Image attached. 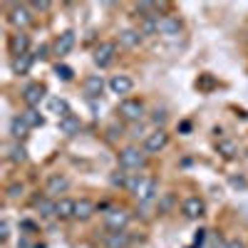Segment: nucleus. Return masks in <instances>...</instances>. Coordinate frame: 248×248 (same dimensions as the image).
<instances>
[{
  "label": "nucleus",
  "instance_id": "1",
  "mask_svg": "<svg viewBox=\"0 0 248 248\" xmlns=\"http://www.w3.org/2000/svg\"><path fill=\"white\" fill-rule=\"evenodd\" d=\"M117 159H119V167L124 171H139L147 167V152L139 147H124Z\"/></svg>",
  "mask_w": 248,
  "mask_h": 248
},
{
  "label": "nucleus",
  "instance_id": "2",
  "mask_svg": "<svg viewBox=\"0 0 248 248\" xmlns=\"http://www.w3.org/2000/svg\"><path fill=\"white\" fill-rule=\"evenodd\" d=\"M8 23L15 28V30H25L30 23H32V8L25 5V3H15L8 8Z\"/></svg>",
  "mask_w": 248,
  "mask_h": 248
},
{
  "label": "nucleus",
  "instance_id": "3",
  "mask_svg": "<svg viewBox=\"0 0 248 248\" xmlns=\"http://www.w3.org/2000/svg\"><path fill=\"white\" fill-rule=\"evenodd\" d=\"M139 203H152L156 196H159V184H156V179L154 176H141V181H139V186L134 189V194H132Z\"/></svg>",
  "mask_w": 248,
  "mask_h": 248
},
{
  "label": "nucleus",
  "instance_id": "4",
  "mask_svg": "<svg viewBox=\"0 0 248 248\" xmlns=\"http://www.w3.org/2000/svg\"><path fill=\"white\" fill-rule=\"evenodd\" d=\"M117 112H119L122 119H127V122H139L144 117V102L141 99H134V97H127V99L119 102Z\"/></svg>",
  "mask_w": 248,
  "mask_h": 248
},
{
  "label": "nucleus",
  "instance_id": "5",
  "mask_svg": "<svg viewBox=\"0 0 248 248\" xmlns=\"http://www.w3.org/2000/svg\"><path fill=\"white\" fill-rule=\"evenodd\" d=\"M114 57H117V43L107 40V43H99V45H97L92 60H94V65H97L99 70H105V67H109L112 62H114Z\"/></svg>",
  "mask_w": 248,
  "mask_h": 248
},
{
  "label": "nucleus",
  "instance_id": "6",
  "mask_svg": "<svg viewBox=\"0 0 248 248\" xmlns=\"http://www.w3.org/2000/svg\"><path fill=\"white\" fill-rule=\"evenodd\" d=\"M167 144H169V132L167 129H154L152 134L144 137V152L159 154L161 149H167Z\"/></svg>",
  "mask_w": 248,
  "mask_h": 248
},
{
  "label": "nucleus",
  "instance_id": "7",
  "mask_svg": "<svg viewBox=\"0 0 248 248\" xmlns=\"http://www.w3.org/2000/svg\"><path fill=\"white\" fill-rule=\"evenodd\" d=\"M8 50L13 57H20V55H28L30 50V35L25 30H15L10 37H8Z\"/></svg>",
  "mask_w": 248,
  "mask_h": 248
},
{
  "label": "nucleus",
  "instance_id": "8",
  "mask_svg": "<svg viewBox=\"0 0 248 248\" xmlns=\"http://www.w3.org/2000/svg\"><path fill=\"white\" fill-rule=\"evenodd\" d=\"M127 223H129V214L124 209H109L105 214V226L109 231H127Z\"/></svg>",
  "mask_w": 248,
  "mask_h": 248
},
{
  "label": "nucleus",
  "instance_id": "9",
  "mask_svg": "<svg viewBox=\"0 0 248 248\" xmlns=\"http://www.w3.org/2000/svg\"><path fill=\"white\" fill-rule=\"evenodd\" d=\"M181 214H184L186 218H191V221L201 218V216L206 214V203H203V199H199V196H189V199L181 203Z\"/></svg>",
  "mask_w": 248,
  "mask_h": 248
},
{
  "label": "nucleus",
  "instance_id": "10",
  "mask_svg": "<svg viewBox=\"0 0 248 248\" xmlns=\"http://www.w3.org/2000/svg\"><path fill=\"white\" fill-rule=\"evenodd\" d=\"M45 99V85H40V82H30V85L23 90V102L28 107H40V102Z\"/></svg>",
  "mask_w": 248,
  "mask_h": 248
},
{
  "label": "nucleus",
  "instance_id": "11",
  "mask_svg": "<svg viewBox=\"0 0 248 248\" xmlns=\"http://www.w3.org/2000/svg\"><path fill=\"white\" fill-rule=\"evenodd\" d=\"M184 30L181 20L176 15H161L159 17V35H167V37H176Z\"/></svg>",
  "mask_w": 248,
  "mask_h": 248
},
{
  "label": "nucleus",
  "instance_id": "12",
  "mask_svg": "<svg viewBox=\"0 0 248 248\" xmlns=\"http://www.w3.org/2000/svg\"><path fill=\"white\" fill-rule=\"evenodd\" d=\"M70 189V179L65 176V174H52L50 179H47V184H45V194L52 199V196H57V194H65Z\"/></svg>",
  "mask_w": 248,
  "mask_h": 248
},
{
  "label": "nucleus",
  "instance_id": "13",
  "mask_svg": "<svg viewBox=\"0 0 248 248\" xmlns=\"http://www.w3.org/2000/svg\"><path fill=\"white\" fill-rule=\"evenodd\" d=\"M107 85H109V90L114 94H129L134 90V79L129 75H112Z\"/></svg>",
  "mask_w": 248,
  "mask_h": 248
},
{
  "label": "nucleus",
  "instance_id": "14",
  "mask_svg": "<svg viewBox=\"0 0 248 248\" xmlns=\"http://www.w3.org/2000/svg\"><path fill=\"white\" fill-rule=\"evenodd\" d=\"M75 47V32L72 30H65V32H60L57 37H55V43H52V50H55V55H67L70 50Z\"/></svg>",
  "mask_w": 248,
  "mask_h": 248
},
{
  "label": "nucleus",
  "instance_id": "15",
  "mask_svg": "<svg viewBox=\"0 0 248 248\" xmlns=\"http://www.w3.org/2000/svg\"><path fill=\"white\" fill-rule=\"evenodd\" d=\"M57 129L65 134V137H75V134H79V129H82V122H79L77 114H67V117H62V119L57 122Z\"/></svg>",
  "mask_w": 248,
  "mask_h": 248
},
{
  "label": "nucleus",
  "instance_id": "16",
  "mask_svg": "<svg viewBox=\"0 0 248 248\" xmlns=\"http://www.w3.org/2000/svg\"><path fill=\"white\" fill-rule=\"evenodd\" d=\"M94 211H97V203L92 199H77L75 201V218L87 221V218H92Z\"/></svg>",
  "mask_w": 248,
  "mask_h": 248
},
{
  "label": "nucleus",
  "instance_id": "17",
  "mask_svg": "<svg viewBox=\"0 0 248 248\" xmlns=\"http://www.w3.org/2000/svg\"><path fill=\"white\" fill-rule=\"evenodd\" d=\"M102 92H105V79H102V75H90L85 77V94L90 99H97Z\"/></svg>",
  "mask_w": 248,
  "mask_h": 248
},
{
  "label": "nucleus",
  "instance_id": "18",
  "mask_svg": "<svg viewBox=\"0 0 248 248\" xmlns=\"http://www.w3.org/2000/svg\"><path fill=\"white\" fill-rule=\"evenodd\" d=\"M129 243H132L129 231H112L105 238V248H129Z\"/></svg>",
  "mask_w": 248,
  "mask_h": 248
},
{
  "label": "nucleus",
  "instance_id": "19",
  "mask_svg": "<svg viewBox=\"0 0 248 248\" xmlns=\"http://www.w3.org/2000/svg\"><path fill=\"white\" fill-rule=\"evenodd\" d=\"M159 17H161V15H147V17H139V32H141V37L159 35Z\"/></svg>",
  "mask_w": 248,
  "mask_h": 248
},
{
  "label": "nucleus",
  "instance_id": "20",
  "mask_svg": "<svg viewBox=\"0 0 248 248\" xmlns=\"http://www.w3.org/2000/svg\"><path fill=\"white\" fill-rule=\"evenodd\" d=\"M55 216L57 218H75V199H67V196H62L57 199V206H55Z\"/></svg>",
  "mask_w": 248,
  "mask_h": 248
},
{
  "label": "nucleus",
  "instance_id": "21",
  "mask_svg": "<svg viewBox=\"0 0 248 248\" xmlns=\"http://www.w3.org/2000/svg\"><path fill=\"white\" fill-rule=\"evenodd\" d=\"M32 62H35V55H20V57H13V62H10V67H13V72L15 75H28L30 72V67H32Z\"/></svg>",
  "mask_w": 248,
  "mask_h": 248
},
{
  "label": "nucleus",
  "instance_id": "22",
  "mask_svg": "<svg viewBox=\"0 0 248 248\" xmlns=\"http://www.w3.org/2000/svg\"><path fill=\"white\" fill-rule=\"evenodd\" d=\"M139 43H141V32L139 30H132V28H127V30H122L119 32V45L122 47H139Z\"/></svg>",
  "mask_w": 248,
  "mask_h": 248
},
{
  "label": "nucleus",
  "instance_id": "23",
  "mask_svg": "<svg viewBox=\"0 0 248 248\" xmlns=\"http://www.w3.org/2000/svg\"><path fill=\"white\" fill-rule=\"evenodd\" d=\"M28 132H30V127L25 124V119L20 117V114L10 119V134H13V139H15V141L25 139V137H28Z\"/></svg>",
  "mask_w": 248,
  "mask_h": 248
},
{
  "label": "nucleus",
  "instance_id": "24",
  "mask_svg": "<svg viewBox=\"0 0 248 248\" xmlns=\"http://www.w3.org/2000/svg\"><path fill=\"white\" fill-rule=\"evenodd\" d=\"M20 117L25 119V124H28L30 129H35V127H43V124H45V117L40 114V109H35V107H28L25 112H20Z\"/></svg>",
  "mask_w": 248,
  "mask_h": 248
},
{
  "label": "nucleus",
  "instance_id": "25",
  "mask_svg": "<svg viewBox=\"0 0 248 248\" xmlns=\"http://www.w3.org/2000/svg\"><path fill=\"white\" fill-rule=\"evenodd\" d=\"M55 206H57V201H55V199H50V196H43L40 201H35L37 214H40V216H45V218L55 216Z\"/></svg>",
  "mask_w": 248,
  "mask_h": 248
},
{
  "label": "nucleus",
  "instance_id": "26",
  "mask_svg": "<svg viewBox=\"0 0 248 248\" xmlns=\"http://www.w3.org/2000/svg\"><path fill=\"white\" fill-rule=\"evenodd\" d=\"M28 159V149L23 147L20 141H15V144H10L8 147V161H13V164H23Z\"/></svg>",
  "mask_w": 248,
  "mask_h": 248
},
{
  "label": "nucleus",
  "instance_id": "27",
  "mask_svg": "<svg viewBox=\"0 0 248 248\" xmlns=\"http://www.w3.org/2000/svg\"><path fill=\"white\" fill-rule=\"evenodd\" d=\"M50 112L57 114L60 119L67 117V114H72V112H70V105H67V99H62V97H52V99H50Z\"/></svg>",
  "mask_w": 248,
  "mask_h": 248
},
{
  "label": "nucleus",
  "instance_id": "28",
  "mask_svg": "<svg viewBox=\"0 0 248 248\" xmlns=\"http://www.w3.org/2000/svg\"><path fill=\"white\" fill-rule=\"evenodd\" d=\"M216 152H218L221 156H226V159H233V156L238 154V147H236L231 139H221V141L216 144Z\"/></svg>",
  "mask_w": 248,
  "mask_h": 248
},
{
  "label": "nucleus",
  "instance_id": "29",
  "mask_svg": "<svg viewBox=\"0 0 248 248\" xmlns=\"http://www.w3.org/2000/svg\"><path fill=\"white\" fill-rule=\"evenodd\" d=\"M127 181H129V174L124 171V169H122V171H114V174L109 176V184H112V186H119V189H127Z\"/></svg>",
  "mask_w": 248,
  "mask_h": 248
},
{
  "label": "nucleus",
  "instance_id": "30",
  "mask_svg": "<svg viewBox=\"0 0 248 248\" xmlns=\"http://www.w3.org/2000/svg\"><path fill=\"white\" fill-rule=\"evenodd\" d=\"M55 75L62 79V82H70L72 77H75V72H72V67H67V65H62V62H57L55 65Z\"/></svg>",
  "mask_w": 248,
  "mask_h": 248
},
{
  "label": "nucleus",
  "instance_id": "31",
  "mask_svg": "<svg viewBox=\"0 0 248 248\" xmlns=\"http://www.w3.org/2000/svg\"><path fill=\"white\" fill-rule=\"evenodd\" d=\"M5 194H8V199H13V201H15V199H20V196L25 194V186L20 184V181H15V184H10L8 189H5Z\"/></svg>",
  "mask_w": 248,
  "mask_h": 248
},
{
  "label": "nucleus",
  "instance_id": "32",
  "mask_svg": "<svg viewBox=\"0 0 248 248\" xmlns=\"http://www.w3.org/2000/svg\"><path fill=\"white\" fill-rule=\"evenodd\" d=\"M28 5L32 8V13H45V10H50V8H52L50 0H32V3H28Z\"/></svg>",
  "mask_w": 248,
  "mask_h": 248
},
{
  "label": "nucleus",
  "instance_id": "33",
  "mask_svg": "<svg viewBox=\"0 0 248 248\" xmlns=\"http://www.w3.org/2000/svg\"><path fill=\"white\" fill-rule=\"evenodd\" d=\"M174 203V194H164V199L159 201V214H167Z\"/></svg>",
  "mask_w": 248,
  "mask_h": 248
},
{
  "label": "nucleus",
  "instance_id": "34",
  "mask_svg": "<svg viewBox=\"0 0 248 248\" xmlns=\"http://www.w3.org/2000/svg\"><path fill=\"white\" fill-rule=\"evenodd\" d=\"M152 122H154V124H159V129H164L161 124L167 122V112H164V109H154V114H152Z\"/></svg>",
  "mask_w": 248,
  "mask_h": 248
},
{
  "label": "nucleus",
  "instance_id": "35",
  "mask_svg": "<svg viewBox=\"0 0 248 248\" xmlns=\"http://www.w3.org/2000/svg\"><path fill=\"white\" fill-rule=\"evenodd\" d=\"M8 236H10V226H8V221H3V223H0V241H8Z\"/></svg>",
  "mask_w": 248,
  "mask_h": 248
},
{
  "label": "nucleus",
  "instance_id": "36",
  "mask_svg": "<svg viewBox=\"0 0 248 248\" xmlns=\"http://www.w3.org/2000/svg\"><path fill=\"white\" fill-rule=\"evenodd\" d=\"M203 238H206V231H196V236H194V246H201Z\"/></svg>",
  "mask_w": 248,
  "mask_h": 248
},
{
  "label": "nucleus",
  "instance_id": "37",
  "mask_svg": "<svg viewBox=\"0 0 248 248\" xmlns=\"http://www.w3.org/2000/svg\"><path fill=\"white\" fill-rule=\"evenodd\" d=\"M221 248H243V243L241 241H226Z\"/></svg>",
  "mask_w": 248,
  "mask_h": 248
},
{
  "label": "nucleus",
  "instance_id": "38",
  "mask_svg": "<svg viewBox=\"0 0 248 248\" xmlns=\"http://www.w3.org/2000/svg\"><path fill=\"white\" fill-rule=\"evenodd\" d=\"M35 55H37V57H47V45H40Z\"/></svg>",
  "mask_w": 248,
  "mask_h": 248
},
{
  "label": "nucleus",
  "instance_id": "39",
  "mask_svg": "<svg viewBox=\"0 0 248 248\" xmlns=\"http://www.w3.org/2000/svg\"><path fill=\"white\" fill-rule=\"evenodd\" d=\"M179 129H181V132H189V129H191V124H189V122H181V124H179Z\"/></svg>",
  "mask_w": 248,
  "mask_h": 248
},
{
  "label": "nucleus",
  "instance_id": "40",
  "mask_svg": "<svg viewBox=\"0 0 248 248\" xmlns=\"http://www.w3.org/2000/svg\"><path fill=\"white\" fill-rule=\"evenodd\" d=\"M129 248H132V246H129Z\"/></svg>",
  "mask_w": 248,
  "mask_h": 248
}]
</instances>
